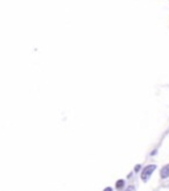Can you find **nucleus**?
<instances>
[{"label": "nucleus", "instance_id": "1", "mask_svg": "<svg viewBox=\"0 0 169 191\" xmlns=\"http://www.w3.org/2000/svg\"><path fill=\"white\" fill-rule=\"evenodd\" d=\"M156 170V165H148V166H145L143 168V171H142V179L144 182H147L148 179L151 178V175L153 174V171Z\"/></svg>", "mask_w": 169, "mask_h": 191}, {"label": "nucleus", "instance_id": "2", "mask_svg": "<svg viewBox=\"0 0 169 191\" xmlns=\"http://www.w3.org/2000/svg\"><path fill=\"white\" fill-rule=\"evenodd\" d=\"M160 177H161L162 179H167V178H169V163H168V165H165L164 167L161 168V171H160Z\"/></svg>", "mask_w": 169, "mask_h": 191}, {"label": "nucleus", "instance_id": "3", "mask_svg": "<svg viewBox=\"0 0 169 191\" xmlns=\"http://www.w3.org/2000/svg\"><path fill=\"white\" fill-rule=\"evenodd\" d=\"M115 186H116V188H118V190L123 188V187H124V181H123V179H119V181L116 182V184H115Z\"/></svg>", "mask_w": 169, "mask_h": 191}, {"label": "nucleus", "instance_id": "4", "mask_svg": "<svg viewBox=\"0 0 169 191\" xmlns=\"http://www.w3.org/2000/svg\"><path fill=\"white\" fill-rule=\"evenodd\" d=\"M140 167H142V166H140V165H136V166H135V173L140 171Z\"/></svg>", "mask_w": 169, "mask_h": 191}, {"label": "nucleus", "instance_id": "5", "mask_svg": "<svg viewBox=\"0 0 169 191\" xmlns=\"http://www.w3.org/2000/svg\"><path fill=\"white\" fill-rule=\"evenodd\" d=\"M126 191H133V187H132V186H129V187H128Z\"/></svg>", "mask_w": 169, "mask_h": 191}, {"label": "nucleus", "instance_id": "6", "mask_svg": "<svg viewBox=\"0 0 169 191\" xmlns=\"http://www.w3.org/2000/svg\"><path fill=\"white\" fill-rule=\"evenodd\" d=\"M103 191H112V188H111V187H106Z\"/></svg>", "mask_w": 169, "mask_h": 191}]
</instances>
